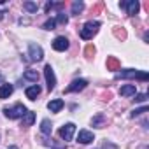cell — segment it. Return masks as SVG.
<instances>
[{"mask_svg": "<svg viewBox=\"0 0 149 149\" xmlns=\"http://www.w3.org/2000/svg\"><path fill=\"white\" fill-rule=\"evenodd\" d=\"M116 77H121V79H139V81H147L149 76L146 72H140V70H133V68H126L123 72H118Z\"/></svg>", "mask_w": 149, "mask_h": 149, "instance_id": "1", "label": "cell"}, {"mask_svg": "<svg viewBox=\"0 0 149 149\" xmlns=\"http://www.w3.org/2000/svg\"><path fill=\"white\" fill-rule=\"evenodd\" d=\"M26 112H28V109H26L23 104H16V105H13V107H6V109H4V114H6V118H9V119L23 118Z\"/></svg>", "mask_w": 149, "mask_h": 149, "instance_id": "2", "label": "cell"}, {"mask_svg": "<svg viewBox=\"0 0 149 149\" xmlns=\"http://www.w3.org/2000/svg\"><path fill=\"white\" fill-rule=\"evenodd\" d=\"M98 28H100V21H88L81 28V39H84V40L93 39V35L98 32Z\"/></svg>", "mask_w": 149, "mask_h": 149, "instance_id": "3", "label": "cell"}, {"mask_svg": "<svg viewBox=\"0 0 149 149\" xmlns=\"http://www.w3.org/2000/svg\"><path fill=\"white\" fill-rule=\"evenodd\" d=\"M28 56H30L32 61H40V60L44 58V51H42V47H40L39 44L30 42V44H28Z\"/></svg>", "mask_w": 149, "mask_h": 149, "instance_id": "4", "label": "cell"}, {"mask_svg": "<svg viewBox=\"0 0 149 149\" xmlns=\"http://www.w3.org/2000/svg\"><path fill=\"white\" fill-rule=\"evenodd\" d=\"M119 7L126 9V14L135 16L139 13V9H140V4L137 2V0H125V2H119Z\"/></svg>", "mask_w": 149, "mask_h": 149, "instance_id": "5", "label": "cell"}, {"mask_svg": "<svg viewBox=\"0 0 149 149\" xmlns=\"http://www.w3.org/2000/svg\"><path fill=\"white\" fill-rule=\"evenodd\" d=\"M74 133H76V125H74V123H67V125H63V126L60 128V137H61L65 142H67V140H72Z\"/></svg>", "mask_w": 149, "mask_h": 149, "instance_id": "6", "label": "cell"}, {"mask_svg": "<svg viewBox=\"0 0 149 149\" xmlns=\"http://www.w3.org/2000/svg\"><path fill=\"white\" fill-rule=\"evenodd\" d=\"M44 77H46V83H47V90H54L56 86V77H54V72H53V67L51 65H46L44 67Z\"/></svg>", "mask_w": 149, "mask_h": 149, "instance_id": "7", "label": "cell"}, {"mask_svg": "<svg viewBox=\"0 0 149 149\" xmlns=\"http://www.w3.org/2000/svg\"><path fill=\"white\" fill-rule=\"evenodd\" d=\"M86 86H88V81H86V79H76V81H72V83L67 86L65 93H76V91L84 90Z\"/></svg>", "mask_w": 149, "mask_h": 149, "instance_id": "8", "label": "cell"}, {"mask_svg": "<svg viewBox=\"0 0 149 149\" xmlns=\"http://www.w3.org/2000/svg\"><path fill=\"white\" fill-rule=\"evenodd\" d=\"M53 49L54 51H65V49H68V39L67 37H56L53 40Z\"/></svg>", "mask_w": 149, "mask_h": 149, "instance_id": "9", "label": "cell"}, {"mask_svg": "<svg viewBox=\"0 0 149 149\" xmlns=\"http://www.w3.org/2000/svg\"><path fill=\"white\" fill-rule=\"evenodd\" d=\"M14 91V86L9 84V83H4V84H0V100H6L13 95Z\"/></svg>", "mask_w": 149, "mask_h": 149, "instance_id": "10", "label": "cell"}, {"mask_svg": "<svg viewBox=\"0 0 149 149\" xmlns=\"http://www.w3.org/2000/svg\"><path fill=\"white\" fill-rule=\"evenodd\" d=\"M93 140H95V135L88 130H81L79 135H77V142H81V144H90Z\"/></svg>", "mask_w": 149, "mask_h": 149, "instance_id": "11", "label": "cell"}, {"mask_svg": "<svg viewBox=\"0 0 149 149\" xmlns=\"http://www.w3.org/2000/svg\"><path fill=\"white\" fill-rule=\"evenodd\" d=\"M119 95L121 97H135L137 95V88L135 84H125L119 88Z\"/></svg>", "mask_w": 149, "mask_h": 149, "instance_id": "12", "label": "cell"}, {"mask_svg": "<svg viewBox=\"0 0 149 149\" xmlns=\"http://www.w3.org/2000/svg\"><path fill=\"white\" fill-rule=\"evenodd\" d=\"M25 95H26V98L35 100V98L40 95V86H39V84H32V86H28L26 91H25Z\"/></svg>", "mask_w": 149, "mask_h": 149, "instance_id": "13", "label": "cell"}, {"mask_svg": "<svg viewBox=\"0 0 149 149\" xmlns=\"http://www.w3.org/2000/svg\"><path fill=\"white\" fill-rule=\"evenodd\" d=\"M47 109H49L51 112H60V111L63 109V100H61V98H54V100H51V102L47 104Z\"/></svg>", "mask_w": 149, "mask_h": 149, "instance_id": "14", "label": "cell"}, {"mask_svg": "<svg viewBox=\"0 0 149 149\" xmlns=\"http://www.w3.org/2000/svg\"><path fill=\"white\" fill-rule=\"evenodd\" d=\"M119 67H121V63L118 58H114V56L107 58V70H119Z\"/></svg>", "mask_w": 149, "mask_h": 149, "instance_id": "15", "label": "cell"}, {"mask_svg": "<svg viewBox=\"0 0 149 149\" xmlns=\"http://www.w3.org/2000/svg\"><path fill=\"white\" fill-rule=\"evenodd\" d=\"M33 119H35V114L28 111V112H26V114L23 116V121H21V126H25V128H26V126H32V123H33Z\"/></svg>", "mask_w": 149, "mask_h": 149, "instance_id": "16", "label": "cell"}, {"mask_svg": "<svg viewBox=\"0 0 149 149\" xmlns=\"http://www.w3.org/2000/svg\"><path fill=\"white\" fill-rule=\"evenodd\" d=\"M40 132H42L44 135H49V133L53 132V125H51L49 119H42V123H40Z\"/></svg>", "mask_w": 149, "mask_h": 149, "instance_id": "17", "label": "cell"}, {"mask_svg": "<svg viewBox=\"0 0 149 149\" xmlns=\"http://www.w3.org/2000/svg\"><path fill=\"white\" fill-rule=\"evenodd\" d=\"M104 123H105V118H104V114H97V116L91 119V125H93L95 128H104Z\"/></svg>", "mask_w": 149, "mask_h": 149, "instance_id": "18", "label": "cell"}, {"mask_svg": "<svg viewBox=\"0 0 149 149\" xmlns=\"http://www.w3.org/2000/svg\"><path fill=\"white\" fill-rule=\"evenodd\" d=\"M84 9V2H81V0H76V2L72 4V14L74 16H79V13Z\"/></svg>", "mask_w": 149, "mask_h": 149, "instance_id": "19", "label": "cell"}, {"mask_svg": "<svg viewBox=\"0 0 149 149\" xmlns=\"http://www.w3.org/2000/svg\"><path fill=\"white\" fill-rule=\"evenodd\" d=\"M23 77H25V79H28V81L37 83V81H39V72H37V70H26V72L23 74Z\"/></svg>", "mask_w": 149, "mask_h": 149, "instance_id": "20", "label": "cell"}, {"mask_svg": "<svg viewBox=\"0 0 149 149\" xmlns=\"http://www.w3.org/2000/svg\"><path fill=\"white\" fill-rule=\"evenodd\" d=\"M23 7H25L28 13H37V9H39V6H37L35 2H25Z\"/></svg>", "mask_w": 149, "mask_h": 149, "instance_id": "21", "label": "cell"}, {"mask_svg": "<svg viewBox=\"0 0 149 149\" xmlns=\"http://www.w3.org/2000/svg\"><path fill=\"white\" fill-rule=\"evenodd\" d=\"M54 21H56V23H60V25H67V23H68V18H67V14H61V13H60V14L56 16V19H54Z\"/></svg>", "mask_w": 149, "mask_h": 149, "instance_id": "22", "label": "cell"}, {"mask_svg": "<svg viewBox=\"0 0 149 149\" xmlns=\"http://www.w3.org/2000/svg\"><path fill=\"white\" fill-rule=\"evenodd\" d=\"M54 26H56V21H54L53 18H49V19L44 23V30H54Z\"/></svg>", "mask_w": 149, "mask_h": 149, "instance_id": "23", "label": "cell"}, {"mask_svg": "<svg viewBox=\"0 0 149 149\" xmlns=\"http://www.w3.org/2000/svg\"><path fill=\"white\" fill-rule=\"evenodd\" d=\"M144 112H147V107H146V105H144V107H140V109H135V111L132 112V118L140 116V114H144Z\"/></svg>", "mask_w": 149, "mask_h": 149, "instance_id": "24", "label": "cell"}, {"mask_svg": "<svg viewBox=\"0 0 149 149\" xmlns=\"http://www.w3.org/2000/svg\"><path fill=\"white\" fill-rule=\"evenodd\" d=\"M95 54V47L93 46H88L86 47V56H93Z\"/></svg>", "mask_w": 149, "mask_h": 149, "instance_id": "25", "label": "cell"}, {"mask_svg": "<svg viewBox=\"0 0 149 149\" xmlns=\"http://www.w3.org/2000/svg\"><path fill=\"white\" fill-rule=\"evenodd\" d=\"M146 98H147V95H137L135 102H146Z\"/></svg>", "mask_w": 149, "mask_h": 149, "instance_id": "26", "label": "cell"}, {"mask_svg": "<svg viewBox=\"0 0 149 149\" xmlns=\"http://www.w3.org/2000/svg\"><path fill=\"white\" fill-rule=\"evenodd\" d=\"M116 35L121 37V39H125V37H126V32H125V30H116Z\"/></svg>", "mask_w": 149, "mask_h": 149, "instance_id": "27", "label": "cell"}, {"mask_svg": "<svg viewBox=\"0 0 149 149\" xmlns=\"http://www.w3.org/2000/svg\"><path fill=\"white\" fill-rule=\"evenodd\" d=\"M0 84H4V76L0 74Z\"/></svg>", "mask_w": 149, "mask_h": 149, "instance_id": "28", "label": "cell"}, {"mask_svg": "<svg viewBox=\"0 0 149 149\" xmlns=\"http://www.w3.org/2000/svg\"><path fill=\"white\" fill-rule=\"evenodd\" d=\"M2 18H4V13H2V11H0V19H2Z\"/></svg>", "mask_w": 149, "mask_h": 149, "instance_id": "29", "label": "cell"}]
</instances>
